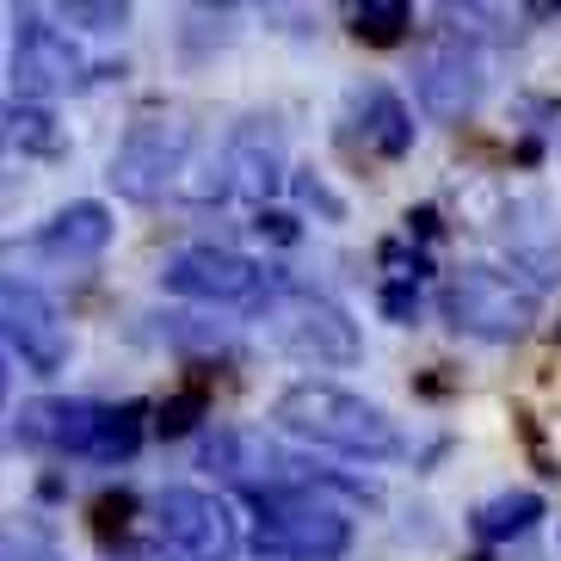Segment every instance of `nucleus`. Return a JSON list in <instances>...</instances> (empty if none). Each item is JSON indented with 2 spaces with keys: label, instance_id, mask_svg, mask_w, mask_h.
I'll return each mask as SVG.
<instances>
[{
  "label": "nucleus",
  "instance_id": "f03ea898",
  "mask_svg": "<svg viewBox=\"0 0 561 561\" xmlns=\"http://www.w3.org/2000/svg\"><path fill=\"white\" fill-rule=\"evenodd\" d=\"M253 500V556L265 561H340L352 549V518L302 488H260Z\"/></svg>",
  "mask_w": 561,
  "mask_h": 561
},
{
  "label": "nucleus",
  "instance_id": "f8f14e48",
  "mask_svg": "<svg viewBox=\"0 0 561 561\" xmlns=\"http://www.w3.org/2000/svg\"><path fill=\"white\" fill-rule=\"evenodd\" d=\"M13 432L37 450H62V457H87L93 432H100V401H68V396H44L25 401L13 420Z\"/></svg>",
  "mask_w": 561,
  "mask_h": 561
},
{
  "label": "nucleus",
  "instance_id": "f3484780",
  "mask_svg": "<svg viewBox=\"0 0 561 561\" xmlns=\"http://www.w3.org/2000/svg\"><path fill=\"white\" fill-rule=\"evenodd\" d=\"M408 25H413V13L401 0H382V7H358V13H352V32H358L364 44H401Z\"/></svg>",
  "mask_w": 561,
  "mask_h": 561
},
{
  "label": "nucleus",
  "instance_id": "412c9836",
  "mask_svg": "<svg viewBox=\"0 0 561 561\" xmlns=\"http://www.w3.org/2000/svg\"><path fill=\"white\" fill-rule=\"evenodd\" d=\"M56 19H81L93 32H117L130 13H124V7H81V0H75V7H56Z\"/></svg>",
  "mask_w": 561,
  "mask_h": 561
},
{
  "label": "nucleus",
  "instance_id": "423d86ee",
  "mask_svg": "<svg viewBox=\"0 0 561 561\" xmlns=\"http://www.w3.org/2000/svg\"><path fill=\"white\" fill-rule=\"evenodd\" d=\"M154 537L173 561H234V549H241L229 500L204 494V488H167L154 500Z\"/></svg>",
  "mask_w": 561,
  "mask_h": 561
},
{
  "label": "nucleus",
  "instance_id": "9d476101",
  "mask_svg": "<svg viewBox=\"0 0 561 561\" xmlns=\"http://www.w3.org/2000/svg\"><path fill=\"white\" fill-rule=\"evenodd\" d=\"M0 340L32 364L37 377H56L68 364V328L56 321V309L37 297L32 284L0 278Z\"/></svg>",
  "mask_w": 561,
  "mask_h": 561
},
{
  "label": "nucleus",
  "instance_id": "9b49d317",
  "mask_svg": "<svg viewBox=\"0 0 561 561\" xmlns=\"http://www.w3.org/2000/svg\"><path fill=\"white\" fill-rule=\"evenodd\" d=\"M13 87L19 100H50V93H68L81 87V56L56 25H44L37 13L19 19V44H13Z\"/></svg>",
  "mask_w": 561,
  "mask_h": 561
},
{
  "label": "nucleus",
  "instance_id": "a211bd4d",
  "mask_svg": "<svg viewBox=\"0 0 561 561\" xmlns=\"http://www.w3.org/2000/svg\"><path fill=\"white\" fill-rule=\"evenodd\" d=\"M130 512H136V494H100L93 500V530H100V543H124L130 537Z\"/></svg>",
  "mask_w": 561,
  "mask_h": 561
},
{
  "label": "nucleus",
  "instance_id": "ddd939ff",
  "mask_svg": "<svg viewBox=\"0 0 561 561\" xmlns=\"http://www.w3.org/2000/svg\"><path fill=\"white\" fill-rule=\"evenodd\" d=\"M105 248H112V210L93 204V198L62 204V210L37 229V253L56 260V265H93Z\"/></svg>",
  "mask_w": 561,
  "mask_h": 561
},
{
  "label": "nucleus",
  "instance_id": "0eeeda50",
  "mask_svg": "<svg viewBox=\"0 0 561 561\" xmlns=\"http://www.w3.org/2000/svg\"><path fill=\"white\" fill-rule=\"evenodd\" d=\"M413 93H420L426 117L462 124V117L481 105V93H488V62H481V50L469 37L445 32L426 56H420V68H413Z\"/></svg>",
  "mask_w": 561,
  "mask_h": 561
},
{
  "label": "nucleus",
  "instance_id": "39448f33",
  "mask_svg": "<svg viewBox=\"0 0 561 561\" xmlns=\"http://www.w3.org/2000/svg\"><path fill=\"white\" fill-rule=\"evenodd\" d=\"M161 290H173L185 302H222V309H234V302H265L278 284H272V272L260 260H248V253H234V248H180L161 260Z\"/></svg>",
  "mask_w": 561,
  "mask_h": 561
},
{
  "label": "nucleus",
  "instance_id": "dca6fc26",
  "mask_svg": "<svg viewBox=\"0 0 561 561\" xmlns=\"http://www.w3.org/2000/svg\"><path fill=\"white\" fill-rule=\"evenodd\" d=\"M142 432H149V408H142V401H117V408H100V432H93V450H87V457H100V462H130L136 445H142Z\"/></svg>",
  "mask_w": 561,
  "mask_h": 561
},
{
  "label": "nucleus",
  "instance_id": "5701e85b",
  "mask_svg": "<svg viewBox=\"0 0 561 561\" xmlns=\"http://www.w3.org/2000/svg\"><path fill=\"white\" fill-rule=\"evenodd\" d=\"M0 401H7V370H0Z\"/></svg>",
  "mask_w": 561,
  "mask_h": 561
},
{
  "label": "nucleus",
  "instance_id": "f257e3e1",
  "mask_svg": "<svg viewBox=\"0 0 561 561\" xmlns=\"http://www.w3.org/2000/svg\"><path fill=\"white\" fill-rule=\"evenodd\" d=\"M290 438H309V445H328L340 457H364V462H389L401 457V426L377 401L352 396V389H333V382H290L272 408Z\"/></svg>",
  "mask_w": 561,
  "mask_h": 561
},
{
  "label": "nucleus",
  "instance_id": "2eb2a0df",
  "mask_svg": "<svg viewBox=\"0 0 561 561\" xmlns=\"http://www.w3.org/2000/svg\"><path fill=\"white\" fill-rule=\"evenodd\" d=\"M537 518H543V494H530V488H512V494L481 500L469 525H476L481 543H506V537H525Z\"/></svg>",
  "mask_w": 561,
  "mask_h": 561
},
{
  "label": "nucleus",
  "instance_id": "b1692460",
  "mask_svg": "<svg viewBox=\"0 0 561 561\" xmlns=\"http://www.w3.org/2000/svg\"><path fill=\"white\" fill-rule=\"evenodd\" d=\"M469 561H488V556H469Z\"/></svg>",
  "mask_w": 561,
  "mask_h": 561
},
{
  "label": "nucleus",
  "instance_id": "4468645a",
  "mask_svg": "<svg viewBox=\"0 0 561 561\" xmlns=\"http://www.w3.org/2000/svg\"><path fill=\"white\" fill-rule=\"evenodd\" d=\"M352 130L364 136V149L382 161H401L413 149V112L401 105V93L389 87H358L352 93Z\"/></svg>",
  "mask_w": 561,
  "mask_h": 561
},
{
  "label": "nucleus",
  "instance_id": "7ed1b4c3",
  "mask_svg": "<svg viewBox=\"0 0 561 561\" xmlns=\"http://www.w3.org/2000/svg\"><path fill=\"white\" fill-rule=\"evenodd\" d=\"M265 328H272V340L302 364H333V370H340V364H358V352H364L352 314L340 309V302L314 297V290H297V284H278V290L265 297Z\"/></svg>",
  "mask_w": 561,
  "mask_h": 561
},
{
  "label": "nucleus",
  "instance_id": "6e6552de",
  "mask_svg": "<svg viewBox=\"0 0 561 561\" xmlns=\"http://www.w3.org/2000/svg\"><path fill=\"white\" fill-rule=\"evenodd\" d=\"M185 142H192L185 124H136L112 154V192L130 204H154L173 185V173H180Z\"/></svg>",
  "mask_w": 561,
  "mask_h": 561
},
{
  "label": "nucleus",
  "instance_id": "aec40b11",
  "mask_svg": "<svg viewBox=\"0 0 561 561\" xmlns=\"http://www.w3.org/2000/svg\"><path fill=\"white\" fill-rule=\"evenodd\" d=\"M13 142H19V149H37V154L62 149V136L50 130V112H19L13 117Z\"/></svg>",
  "mask_w": 561,
  "mask_h": 561
},
{
  "label": "nucleus",
  "instance_id": "4be33fe9",
  "mask_svg": "<svg viewBox=\"0 0 561 561\" xmlns=\"http://www.w3.org/2000/svg\"><path fill=\"white\" fill-rule=\"evenodd\" d=\"M297 198H302V204H314L321 216H333V222L346 216V210H340V198H333V192H328L321 180H309V173H297Z\"/></svg>",
  "mask_w": 561,
  "mask_h": 561
},
{
  "label": "nucleus",
  "instance_id": "6ab92c4d",
  "mask_svg": "<svg viewBox=\"0 0 561 561\" xmlns=\"http://www.w3.org/2000/svg\"><path fill=\"white\" fill-rule=\"evenodd\" d=\"M198 413H204V389H185V396L161 401V420H154V432H167V438H180V432L198 426Z\"/></svg>",
  "mask_w": 561,
  "mask_h": 561
},
{
  "label": "nucleus",
  "instance_id": "1a4fd4ad",
  "mask_svg": "<svg viewBox=\"0 0 561 561\" xmlns=\"http://www.w3.org/2000/svg\"><path fill=\"white\" fill-rule=\"evenodd\" d=\"M204 469L241 481L248 494H260V488H302V481L321 488L297 457H284L265 432H248V426H229V432H216V438H204Z\"/></svg>",
  "mask_w": 561,
  "mask_h": 561
},
{
  "label": "nucleus",
  "instance_id": "20e7f679",
  "mask_svg": "<svg viewBox=\"0 0 561 561\" xmlns=\"http://www.w3.org/2000/svg\"><path fill=\"white\" fill-rule=\"evenodd\" d=\"M438 309L457 333H476V340H518V333L537 321V290L512 272L494 265H469L438 290Z\"/></svg>",
  "mask_w": 561,
  "mask_h": 561
}]
</instances>
